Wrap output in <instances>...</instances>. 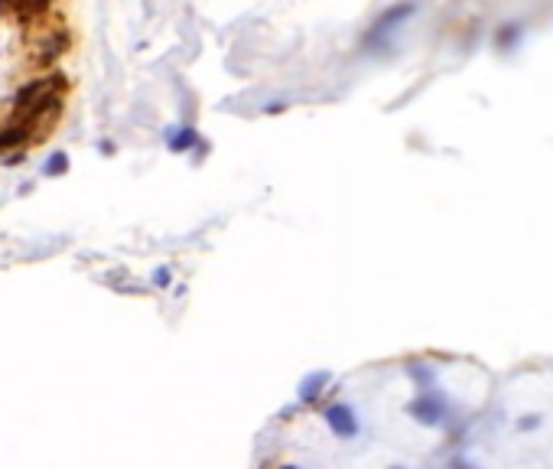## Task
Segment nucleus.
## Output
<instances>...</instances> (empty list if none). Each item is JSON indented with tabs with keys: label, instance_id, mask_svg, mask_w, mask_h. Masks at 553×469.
Returning <instances> with one entry per match:
<instances>
[{
	"label": "nucleus",
	"instance_id": "obj_1",
	"mask_svg": "<svg viewBox=\"0 0 553 469\" xmlns=\"http://www.w3.org/2000/svg\"><path fill=\"white\" fill-rule=\"evenodd\" d=\"M326 420H329V427L339 437H355V434H358V420H355V414H351L349 407H342V404L329 407V411H326Z\"/></svg>",
	"mask_w": 553,
	"mask_h": 469
},
{
	"label": "nucleus",
	"instance_id": "obj_2",
	"mask_svg": "<svg viewBox=\"0 0 553 469\" xmlns=\"http://www.w3.org/2000/svg\"><path fill=\"white\" fill-rule=\"evenodd\" d=\"M46 3H49V0H0V10L13 13V17L23 23H30L33 17H40V13L46 10Z\"/></svg>",
	"mask_w": 553,
	"mask_h": 469
},
{
	"label": "nucleus",
	"instance_id": "obj_3",
	"mask_svg": "<svg viewBox=\"0 0 553 469\" xmlns=\"http://www.w3.org/2000/svg\"><path fill=\"white\" fill-rule=\"evenodd\" d=\"M199 144V134L195 128H166V147L173 153H182V150H192Z\"/></svg>",
	"mask_w": 553,
	"mask_h": 469
},
{
	"label": "nucleus",
	"instance_id": "obj_4",
	"mask_svg": "<svg viewBox=\"0 0 553 469\" xmlns=\"http://www.w3.org/2000/svg\"><path fill=\"white\" fill-rule=\"evenodd\" d=\"M65 49H69V36L59 30V33H53V36H49L43 46H40V56H36V62H40V65H49L53 59H59Z\"/></svg>",
	"mask_w": 553,
	"mask_h": 469
},
{
	"label": "nucleus",
	"instance_id": "obj_5",
	"mask_svg": "<svg viewBox=\"0 0 553 469\" xmlns=\"http://www.w3.org/2000/svg\"><path fill=\"white\" fill-rule=\"evenodd\" d=\"M30 137V124L23 121V124H7V128H0V150H10L17 144Z\"/></svg>",
	"mask_w": 553,
	"mask_h": 469
},
{
	"label": "nucleus",
	"instance_id": "obj_6",
	"mask_svg": "<svg viewBox=\"0 0 553 469\" xmlns=\"http://www.w3.org/2000/svg\"><path fill=\"white\" fill-rule=\"evenodd\" d=\"M65 173H69V153H65V150H55L53 157H49V160L43 163V176H65Z\"/></svg>",
	"mask_w": 553,
	"mask_h": 469
},
{
	"label": "nucleus",
	"instance_id": "obj_7",
	"mask_svg": "<svg viewBox=\"0 0 553 469\" xmlns=\"http://www.w3.org/2000/svg\"><path fill=\"white\" fill-rule=\"evenodd\" d=\"M329 382V372H319V375H309L306 382L299 384V398H303V401H309V398H316L319 395V388L322 384Z\"/></svg>",
	"mask_w": 553,
	"mask_h": 469
},
{
	"label": "nucleus",
	"instance_id": "obj_8",
	"mask_svg": "<svg viewBox=\"0 0 553 469\" xmlns=\"http://www.w3.org/2000/svg\"><path fill=\"white\" fill-rule=\"evenodd\" d=\"M170 267H157V271H153V284H157V287H170Z\"/></svg>",
	"mask_w": 553,
	"mask_h": 469
},
{
	"label": "nucleus",
	"instance_id": "obj_9",
	"mask_svg": "<svg viewBox=\"0 0 553 469\" xmlns=\"http://www.w3.org/2000/svg\"><path fill=\"white\" fill-rule=\"evenodd\" d=\"M23 160H26V157H23L20 150H13V153H7V157H3V167H20Z\"/></svg>",
	"mask_w": 553,
	"mask_h": 469
},
{
	"label": "nucleus",
	"instance_id": "obj_10",
	"mask_svg": "<svg viewBox=\"0 0 553 469\" xmlns=\"http://www.w3.org/2000/svg\"><path fill=\"white\" fill-rule=\"evenodd\" d=\"M283 108H287V105H283V101H274V105L267 108V111H270V114H280V111H283Z\"/></svg>",
	"mask_w": 553,
	"mask_h": 469
}]
</instances>
